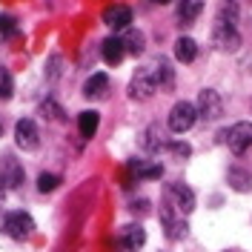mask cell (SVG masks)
<instances>
[{
	"label": "cell",
	"mask_w": 252,
	"mask_h": 252,
	"mask_svg": "<svg viewBox=\"0 0 252 252\" xmlns=\"http://www.w3.org/2000/svg\"><path fill=\"white\" fill-rule=\"evenodd\" d=\"M163 204H169L175 212H181L187 218V215H192V209H195V192L187 184H166V189H163Z\"/></svg>",
	"instance_id": "obj_1"
},
{
	"label": "cell",
	"mask_w": 252,
	"mask_h": 252,
	"mask_svg": "<svg viewBox=\"0 0 252 252\" xmlns=\"http://www.w3.org/2000/svg\"><path fill=\"white\" fill-rule=\"evenodd\" d=\"M3 229H6V235L15 238V241H26V238H32V232H34V218H32L29 212H23V209L9 212V215L3 218Z\"/></svg>",
	"instance_id": "obj_2"
},
{
	"label": "cell",
	"mask_w": 252,
	"mask_h": 252,
	"mask_svg": "<svg viewBox=\"0 0 252 252\" xmlns=\"http://www.w3.org/2000/svg\"><path fill=\"white\" fill-rule=\"evenodd\" d=\"M155 92H158V83H155L152 69H149V66H141V69L132 75V80H129V97H132V100H149Z\"/></svg>",
	"instance_id": "obj_3"
},
{
	"label": "cell",
	"mask_w": 252,
	"mask_h": 252,
	"mask_svg": "<svg viewBox=\"0 0 252 252\" xmlns=\"http://www.w3.org/2000/svg\"><path fill=\"white\" fill-rule=\"evenodd\" d=\"M198 121V109L189 103V100H178L172 109H169V129H172L175 135H184L189 132L192 126Z\"/></svg>",
	"instance_id": "obj_4"
},
{
	"label": "cell",
	"mask_w": 252,
	"mask_h": 252,
	"mask_svg": "<svg viewBox=\"0 0 252 252\" xmlns=\"http://www.w3.org/2000/svg\"><path fill=\"white\" fill-rule=\"evenodd\" d=\"M226 146H229V152H235V155H244L247 149H252V124L250 121H241V124L229 126L223 135H220Z\"/></svg>",
	"instance_id": "obj_5"
},
{
	"label": "cell",
	"mask_w": 252,
	"mask_h": 252,
	"mask_svg": "<svg viewBox=\"0 0 252 252\" xmlns=\"http://www.w3.org/2000/svg\"><path fill=\"white\" fill-rule=\"evenodd\" d=\"M160 223H163V229H166V238H169V241H184V238H187V229H189L187 218H184L181 212H175L169 204L160 206Z\"/></svg>",
	"instance_id": "obj_6"
},
{
	"label": "cell",
	"mask_w": 252,
	"mask_h": 252,
	"mask_svg": "<svg viewBox=\"0 0 252 252\" xmlns=\"http://www.w3.org/2000/svg\"><path fill=\"white\" fill-rule=\"evenodd\" d=\"M198 115L204 118V121H218L220 112H223V100H220V94L215 89H201L198 92Z\"/></svg>",
	"instance_id": "obj_7"
},
{
	"label": "cell",
	"mask_w": 252,
	"mask_h": 252,
	"mask_svg": "<svg viewBox=\"0 0 252 252\" xmlns=\"http://www.w3.org/2000/svg\"><path fill=\"white\" fill-rule=\"evenodd\" d=\"M23 181H26V172H23V166L17 163L15 158H12V155L0 158V187L17 189Z\"/></svg>",
	"instance_id": "obj_8"
},
{
	"label": "cell",
	"mask_w": 252,
	"mask_h": 252,
	"mask_svg": "<svg viewBox=\"0 0 252 252\" xmlns=\"http://www.w3.org/2000/svg\"><path fill=\"white\" fill-rule=\"evenodd\" d=\"M103 23L115 32H126L132 29V9L124 6V3H112L103 9Z\"/></svg>",
	"instance_id": "obj_9"
},
{
	"label": "cell",
	"mask_w": 252,
	"mask_h": 252,
	"mask_svg": "<svg viewBox=\"0 0 252 252\" xmlns=\"http://www.w3.org/2000/svg\"><path fill=\"white\" fill-rule=\"evenodd\" d=\"M212 43H215V49H220V52H235V49L241 46V34H238L235 26L215 23V29H212Z\"/></svg>",
	"instance_id": "obj_10"
},
{
	"label": "cell",
	"mask_w": 252,
	"mask_h": 252,
	"mask_svg": "<svg viewBox=\"0 0 252 252\" xmlns=\"http://www.w3.org/2000/svg\"><path fill=\"white\" fill-rule=\"evenodd\" d=\"M118 241H121L124 252H138L146 244V232H143L141 223H126V226H121V232H118Z\"/></svg>",
	"instance_id": "obj_11"
},
{
	"label": "cell",
	"mask_w": 252,
	"mask_h": 252,
	"mask_svg": "<svg viewBox=\"0 0 252 252\" xmlns=\"http://www.w3.org/2000/svg\"><path fill=\"white\" fill-rule=\"evenodd\" d=\"M37 126H34V121L32 118H23V121H17L15 126V143L20 146V149H26V152H32V149H37Z\"/></svg>",
	"instance_id": "obj_12"
},
{
	"label": "cell",
	"mask_w": 252,
	"mask_h": 252,
	"mask_svg": "<svg viewBox=\"0 0 252 252\" xmlns=\"http://www.w3.org/2000/svg\"><path fill=\"white\" fill-rule=\"evenodd\" d=\"M126 169L132 172V178H138V181H155V178L163 175V166L158 160H143V158H132Z\"/></svg>",
	"instance_id": "obj_13"
},
{
	"label": "cell",
	"mask_w": 252,
	"mask_h": 252,
	"mask_svg": "<svg viewBox=\"0 0 252 252\" xmlns=\"http://www.w3.org/2000/svg\"><path fill=\"white\" fill-rule=\"evenodd\" d=\"M152 75H155V83H158V89H163V92H169L175 86V69H172V63L166 61V58H158L152 66Z\"/></svg>",
	"instance_id": "obj_14"
},
{
	"label": "cell",
	"mask_w": 252,
	"mask_h": 252,
	"mask_svg": "<svg viewBox=\"0 0 252 252\" xmlns=\"http://www.w3.org/2000/svg\"><path fill=\"white\" fill-rule=\"evenodd\" d=\"M106 92H109V78L103 72L92 75L83 83V97H89V100H100V97H106Z\"/></svg>",
	"instance_id": "obj_15"
},
{
	"label": "cell",
	"mask_w": 252,
	"mask_h": 252,
	"mask_svg": "<svg viewBox=\"0 0 252 252\" xmlns=\"http://www.w3.org/2000/svg\"><path fill=\"white\" fill-rule=\"evenodd\" d=\"M100 58L109 63V66H118V63L126 58V49L121 43V37H106L103 43H100Z\"/></svg>",
	"instance_id": "obj_16"
},
{
	"label": "cell",
	"mask_w": 252,
	"mask_h": 252,
	"mask_svg": "<svg viewBox=\"0 0 252 252\" xmlns=\"http://www.w3.org/2000/svg\"><path fill=\"white\" fill-rule=\"evenodd\" d=\"M121 43H124L126 55H132V58H138V55H143V49H146V37H143L141 29H126L124 37H121Z\"/></svg>",
	"instance_id": "obj_17"
},
{
	"label": "cell",
	"mask_w": 252,
	"mask_h": 252,
	"mask_svg": "<svg viewBox=\"0 0 252 252\" xmlns=\"http://www.w3.org/2000/svg\"><path fill=\"white\" fill-rule=\"evenodd\" d=\"M201 12H204V0H178V20L184 26L195 23Z\"/></svg>",
	"instance_id": "obj_18"
},
{
	"label": "cell",
	"mask_w": 252,
	"mask_h": 252,
	"mask_svg": "<svg viewBox=\"0 0 252 252\" xmlns=\"http://www.w3.org/2000/svg\"><path fill=\"white\" fill-rule=\"evenodd\" d=\"M166 143L169 141H163V132L158 129V126H149V129H143V135H141V146L149 152V155H155V152H160V149H166Z\"/></svg>",
	"instance_id": "obj_19"
},
{
	"label": "cell",
	"mask_w": 252,
	"mask_h": 252,
	"mask_svg": "<svg viewBox=\"0 0 252 252\" xmlns=\"http://www.w3.org/2000/svg\"><path fill=\"white\" fill-rule=\"evenodd\" d=\"M97 124H100V115L94 109H86L78 115V132L83 141H89V138H94V132H97Z\"/></svg>",
	"instance_id": "obj_20"
},
{
	"label": "cell",
	"mask_w": 252,
	"mask_h": 252,
	"mask_svg": "<svg viewBox=\"0 0 252 252\" xmlns=\"http://www.w3.org/2000/svg\"><path fill=\"white\" fill-rule=\"evenodd\" d=\"M226 184L235 189V192H250L252 189V172H247L244 166H232L226 172Z\"/></svg>",
	"instance_id": "obj_21"
},
{
	"label": "cell",
	"mask_w": 252,
	"mask_h": 252,
	"mask_svg": "<svg viewBox=\"0 0 252 252\" xmlns=\"http://www.w3.org/2000/svg\"><path fill=\"white\" fill-rule=\"evenodd\" d=\"M175 58L181 63H192L198 58V43H195L192 37H178V43H175Z\"/></svg>",
	"instance_id": "obj_22"
},
{
	"label": "cell",
	"mask_w": 252,
	"mask_h": 252,
	"mask_svg": "<svg viewBox=\"0 0 252 252\" xmlns=\"http://www.w3.org/2000/svg\"><path fill=\"white\" fill-rule=\"evenodd\" d=\"M215 23H223V26H235V23H238V0H223V3H220Z\"/></svg>",
	"instance_id": "obj_23"
},
{
	"label": "cell",
	"mask_w": 252,
	"mask_h": 252,
	"mask_svg": "<svg viewBox=\"0 0 252 252\" xmlns=\"http://www.w3.org/2000/svg\"><path fill=\"white\" fill-rule=\"evenodd\" d=\"M12 89H15V83H12L9 69L0 66V100H9V97H12Z\"/></svg>",
	"instance_id": "obj_24"
},
{
	"label": "cell",
	"mask_w": 252,
	"mask_h": 252,
	"mask_svg": "<svg viewBox=\"0 0 252 252\" xmlns=\"http://www.w3.org/2000/svg\"><path fill=\"white\" fill-rule=\"evenodd\" d=\"M58 184H61L58 175H52V172L37 175V192H52V189H58Z\"/></svg>",
	"instance_id": "obj_25"
},
{
	"label": "cell",
	"mask_w": 252,
	"mask_h": 252,
	"mask_svg": "<svg viewBox=\"0 0 252 252\" xmlns=\"http://www.w3.org/2000/svg\"><path fill=\"white\" fill-rule=\"evenodd\" d=\"M40 115H43V118H49V121H61L63 109L55 103V100H43V103H40Z\"/></svg>",
	"instance_id": "obj_26"
},
{
	"label": "cell",
	"mask_w": 252,
	"mask_h": 252,
	"mask_svg": "<svg viewBox=\"0 0 252 252\" xmlns=\"http://www.w3.org/2000/svg\"><path fill=\"white\" fill-rule=\"evenodd\" d=\"M0 34H3V37L17 34V20L12 15H0Z\"/></svg>",
	"instance_id": "obj_27"
},
{
	"label": "cell",
	"mask_w": 252,
	"mask_h": 252,
	"mask_svg": "<svg viewBox=\"0 0 252 252\" xmlns=\"http://www.w3.org/2000/svg\"><path fill=\"white\" fill-rule=\"evenodd\" d=\"M166 149H169V152H172L175 158H181V160L192 155V149H189V143H184V141H169V143H166Z\"/></svg>",
	"instance_id": "obj_28"
},
{
	"label": "cell",
	"mask_w": 252,
	"mask_h": 252,
	"mask_svg": "<svg viewBox=\"0 0 252 252\" xmlns=\"http://www.w3.org/2000/svg\"><path fill=\"white\" fill-rule=\"evenodd\" d=\"M46 78L49 80H58V78H61V58H58V55H52V58H49V63H46Z\"/></svg>",
	"instance_id": "obj_29"
},
{
	"label": "cell",
	"mask_w": 252,
	"mask_h": 252,
	"mask_svg": "<svg viewBox=\"0 0 252 252\" xmlns=\"http://www.w3.org/2000/svg\"><path fill=\"white\" fill-rule=\"evenodd\" d=\"M135 212L138 215H149V201H135Z\"/></svg>",
	"instance_id": "obj_30"
},
{
	"label": "cell",
	"mask_w": 252,
	"mask_h": 252,
	"mask_svg": "<svg viewBox=\"0 0 252 252\" xmlns=\"http://www.w3.org/2000/svg\"><path fill=\"white\" fill-rule=\"evenodd\" d=\"M152 3H158V6H166V3H172V0H152Z\"/></svg>",
	"instance_id": "obj_31"
},
{
	"label": "cell",
	"mask_w": 252,
	"mask_h": 252,
	"mask_svg": "<svg viewBox=\"0 0 252 252\" xmlns=\"http://www.w3.org/2000/svg\"><path fill=\"white\" fill-rule=\"evenodd\" d=\"M3 198H6V187H0V204H3Z\"/></svg>",
	"instance_id": "obj_32"
},
{
	"label": "cell",
	"mask_w": 252,
	"mask_h": 252,
	"mask_svg": "<svg viewBox=\"0 0 252 252\" xmlns=\"http://www.w3.org/2000/svg\"><path fill=\"white\" fill-rule=\"evenodd\" d=\"M0 135H3V124H0Z\"/></svg>",
	"instance_id": "obj_33"
}]
</instances>
